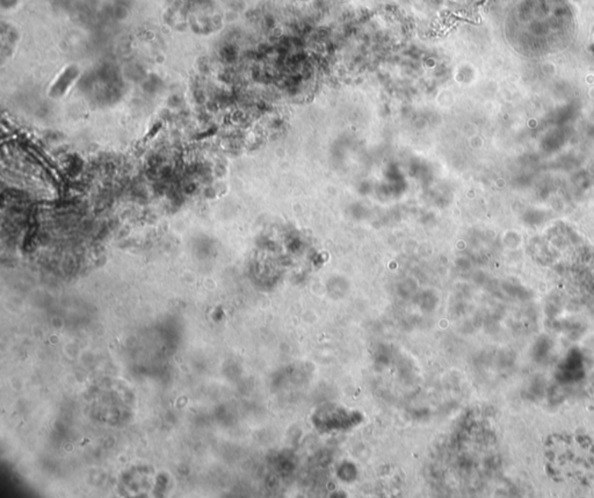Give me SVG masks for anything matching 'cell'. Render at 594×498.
<instances>
[{
  "instance_id": "1",
  "label": "cell",
  "mask_w": 594,
  "mask_h": 498,
  "mask_svg": "<svg viewBox=\"0 0 594 498\" xmlns=\"http://www.w3.org/2000/svg\"><path fill=\"white\" fill-rule=\"evenodd\" d=\"M547 474L564 485H594V441L588 437L556 433L543 445Z\"/></svg>"
}]
</instances>
